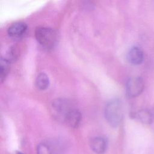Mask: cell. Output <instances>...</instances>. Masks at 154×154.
I'll return each instance as SVG.
<instances>
[{"label": "cell", "instance_id": "cell-9", "mask_svg": "<svg viewBox=\"0 0 154 154\" xmlns=\"http://www.w3.org/2000/svg\"><path fill=\"white\" fill-rule=\"evenodd\" d=\"M90 147L96 153L102 154L106 150L107 141L104 137H96L91 140Z\"/></svg>", "mask_w": 154, "mask_h": 154}, {"label": "cell", "instance_id": "cell-7", "mask_svg": "<svg viewBox=\"0 0 154 154\" xmlns=\"http://www.w3.org/2000/svg\"><path fill=\"white\" fill-rule=\"evenodd\" d=\"M27 30V25L22 22L12 23L7 29V33L11 37L19 38L22 37Z\"/></svg>", "mask_w": 154, "mask_h": 154}, {"label": "cell", "instance_id": "cell-10", "mask_svg": "<svg viewBox=\"0 0 154 154\" xmlns=\"http://www.w3.org/2000/svg\"><path fill=\"white\" fill-rule=\"evenodd\" d=\"M57 145L51 142L40 143L37 148V154H55L57 152Z\"/></svg>", "mask_w": 154, "mask_h": 154}, {"label": "cell", "instance_id": "cell-1", "mask_svg": "<svg viewBox=\"0 0 154 154\" xmlns=\"http://www.w3.org/2000/svg\"><path fill=\"white\" fill-rule=\"evenodd\" d=\"M123 103L119 98L109 100L105 108V116L108 123L112 127L118 126L123 119Z\"/></svg>", "mask_w": 154, "mask_h": 154}, {"label": "cell", "instance_id": "cell-11", "mask_svg": "<svg viewBox=\"0 0 154 154\" xmlns=\"http://www.w3.org/2000/svg\"><path fill=\"white\" fill-rule=\"evenodd\" d=\"M35 84L37 87L42 90L46 89L49 85V79L48 75L44 73H40L37 76L35 80Z\"/></svg>", "mask_w": 154, "mask_h": 154}, {"label": "cell", "instance_id": "cell-8", "mask_svg": "<svg viewBox=\"0 0 154 154\" xmlns=\"http://www.w3.org/2000/svg\"><path fill=\"white\" fill-rule=\"evenodd\" d=\"M81 119V112L76 108H73L66 117L64 123L71 128H76L79 126Z\"/></svg>", "mask_w": 154, "mask_h": 154}, {"label": "cell", "instance_id": "cell-5", "mask_svg": "<svg viewBox=\"0 0 154 154\" xmlns=\"http://www.w3.org/2000/svg\"><path fill=\"white\" fill-rule=\"evenodd\" d=\"M131 116L141 123L149 125L154 121V111L148 108L141 109L132 113Z\"/></svg>", "mask_w": 154, "mask_h": 154}, {"label": "cell", "instance_id": "cell-12", "mask_svg": "<svg viewBox=\"0 0 154 154\" xmlns=\"http://www.w3.org/2000/svg\"><path fill=\"white\" fill-rule=\"evenodd\" d=\"M10 64L9 60L6 58L1 57L0 60V78L2 82L8 75L10 70Z\"/></svg>", "mask_w": 154, "mask_h": 154}, {"label": "cell", "instance_id": "cell-4", "mask_svg": "<svg viewBox=\"0 0 154 154\" xmlns=\"http://www.w3.org/2000/svg\"><path fill=\"white\" fill-rule=\"evenodd\" d=\"M144 88V82L142 78L140 76L131 77L126 83V94L129 98L137 97L143 92Z\"/></svg>", "mask_w": 154, "mask_h": 154}, {"label": "cell", "instance_id": "cell-6", "mask_svg": "<svg viewBox=\"0 0 154 154\" xmlns=\"http://www.w3.org/2000/svg\"><path fill=\"white\" fill-rule=\"evenodd\" d=\"M128 61L133 65H139L143 62L144 53L142 49L138 46L131 47L127 53Z\"/></svg>", "mask_w": 154, "mask_h": 154}, {"label": "cell", "instance_id": "cell-3", "mask_svg": "<svg viewBox=\"0 0 154 154\" xmlns=\"http://www.w3.org/2000/svg\"><path fill=\"white\" fill-rule=\"evenodd\" d=\"M74 108L70 102L65 99H57L51 105V111L52 116L58 120L64 122L69 112Z\"/></svg>", "mask_w": 154, "mask_h": 154}, {"label": "cell", "instance_id": "cell-2", "mask_svg": "<svg viewBox=\"0 0 154 154\" xmlns=\"http://www.w3.org/2000/svg\"><path fill=\"white\" fill-rule=\"evenodd\" d=\"M35 37L37 42L43 47L47 49L54 48L57 39L56 32L51 28L45 26L36 28Z\"/></svg>", "mask_w": 154, "mask_h": 154}, {"label": "cell", "instance_id": "cell-13", "mask_svg": "<svg viewBox=\"0 0 154 154\" xmlns=\"http://www.w3.org/2000/svg\"><path fill=\"white\" fill-rule=\"evenodd\" d=\"M15 154H23V153L22 152H17L15 153Z\"/></svg>", "mask_w": 154, "mask_h": 154}]
</instances>
